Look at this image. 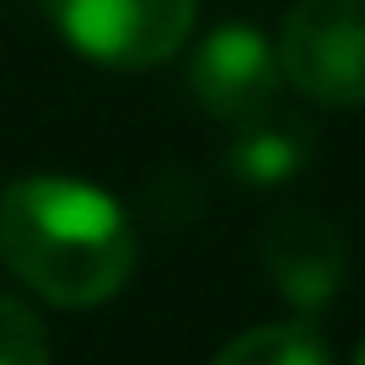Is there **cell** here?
<instances>
[{"label":"cell","mask_w":365,"mask_h":365,"mask_svg":"<svg viewBox=\"0 0 365 365\" xmlns=\"http://www.w3.org/2000/svg\"><path fill=\"white\" fill-rule=\"evenodd\" d=\"M279 76L322 108L365 103V0H296L279 27Z\"/></svg>","instance_id":"cell-3"},{"label":"cell","mask_w":365,"mask_h":365,"mask_svg":"<svg viewBox=\"0 0 365 365\" xmlns=\"http://www.w3.org/2000/svg\"><path fill=\"white\" fill-rule=\"evenodd\" d=\"M135 258V226L103 188L76 178H16L0 188V263L48 307L113 301Z\"/></svg>","instance_id":"cell-1"},{"label":"cell","mask_w":365,"mask_h":365,"mask_svg":"<svg viewBox=\"0 0 365 365\" xmlns=\"http://www.w3.org/2000/svg\"><path fill=\"white\" fill-rule=\"evenodd\" d=\"M279 86H285L279 54L252 22H220L194 48V65H188V91L220 124H247L269 113Z\"/></svg>","instance_id":"cell-4"},{"label":"cell","mask_w":365,"mask_h":365,"mask_svg":"<svg viewBox=\"0 0 365 365\" xmlns=\"http://www.w3.org/2000/svg\"><path fill=\"white\" fill-rule=\"evenodd\" d=\"M237 135L226 140L220 161L237 182H252V188H274V182H290L301 167L312 161V129L290 113H258L247 124H231Z\"/></svg>","instance_id":"cell-6"},{"label":"cell","mask_w":365,"mask_h":365,"mask_svg":"<svg viewBox=\"0 0 365 365\" xmlns=\"http://www.w3.org/2000/svg\"><path fill=\"white\" fill-rule=\"evenodd\" d=\"M263 269L274 290L301 312H317L339 296L349 274V247L344 231L317 210H279L263 226Z\"/></svg>","instance_id":"cell-5"},{"label":"cell","mask_w":365,"mask_h":365,"mask_svg":"<svg viewBox=\"0 0 365 365\" xmlns=\"http://www.w3.org/2000/svg\"><path fill=\"white\" fill-rule=\"evenodd\" d=\"M354 365H365V344H360V349H354Z\"/></svg>","instance_id":"cell-9"},{"label":"cell","mask_w":365,"mask_h":365,"mask_svg":"<svg viewBox=\"0 0 365 365\" xmlns=\"http://www.w3.org/2000/svg\"><path fill=\"white\" fill-rule=\"evenodd\" d=\"M210 365H333V349L312 322H263L231 339Z\"/></svg>","instance_id":"cell-7"},{"label":"cell","mask_w":365,"mask_h":365,"mask_svg":"<svg viewBox=\"0 0 365 365\" xmlns=\"http://www.w3.org/2000/svg\"><path fill=\"white\" fill-rule=\"evenodd\" d=\"M0 365H48V333L16 296H0Z\"/></svg>","instance_id":"cell-8"},{"label":"cell","mask_w":365,"mask_h":365,"mask_svg":"<svg viewBox=\"0 0 365 365\" xmlns=\"http://www.w3.org/2000/svg\"><path fill=\"white\" fill-rule=\"evenodd\" d=\"M54 33L108 70H150L194 33L199 0H43Z\"/></svg>","instance_id":"cell-2"}]
</instances>
